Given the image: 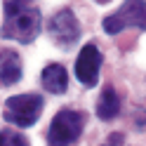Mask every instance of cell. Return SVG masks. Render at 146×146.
Listing matches in <instances>:
<instances>
[{
	"mask_svg": "<svg viewBox=\"0 0 146 146\" xmlns=\"http://www.w3.org/2000/svg\"><path fill=\"white\" fill-rule=\"evenodd\" d=\"M42 113V97L40 94H17L5 102L3 118L17 127H31Z\"/></svg>",
	"mask_w": 146,
	"mask_h": 146,
	"instance_id": "obj_3",
	"label": "cell"
},
{
	"mask_svg": "<svg viewBox=\"0 0 146 146\" xmlns=\"http://www.w3.org/2000/svg\"><path fill=\"white\" fill-rule=\"evenodd\" d=\"M42 87L52 94H64L68 87V73L61 64H50L42 68Z\"/></svg>",
	"mask_w": 146,
	"mask_h": 146,
	"instance_id": "obj_8",
	"label": "cell"
},
{
	"mask_svg": "<svg viewBox=\"0 0 146 146\" xmlns=\"http://www.w3.org/2000/svg\"><path fill=\"white\" fill-rule=\"evenodd\" d=\"M21 78V59L14 50H0V85H14Z\"/></svg>",
	"mask_w": 146,
	"mask_h": 146,
	"instance_id": "obj_7",
	"label": "cell"
},
{
	"mask_svg": "<svg viewBox=\"0 0 146 146\" xmlns=\"http://www.w3.org/2000/svg\"><path fill=\"white\" fill-rule=\"evenodd\" d=\"M118 113H120V97L113 87H106L97 102V115L102 120H113Z\"/></svg>",
	"mask_w": 146,
	"mask_h": 146,
	"instance_id": "obj_9",
	"label": "cell"
},
{
	"mask_svg": "<svg viewBox=\"0 0 146 146\" xmlns=\"http://www.w3.org/2000/svg\"><path fill=\"white\" fill-rule=\"evenodd\" d=\"M0 146H31V141L26 139L21 132L3 130V132H0Z\"/></svg>",
	"mask_w": 146,
	"mask_h": 146,
	"instance_id": "obj_10",
	"label": "cell"
},
{
	"mask_svg": "<svg viewBox=\"0 0 146 146\" xmlns=\"http://www.w3.org/2000/svg\"><path fill=\"white\" fill-rule=\"evenodd\" d=\"M99 68H102V52L97 45H85L76 59V76L85 87H94L99 83Z\"/></svg>",
	"mask_w": 146,
	"mask_h": 146,
	"instance_id": "obj_6",
	"label": "cell"
},
{
	"mask_svg": "<svg viewBox=\"0 0 146 146\" xmlns=\"http://www.w3.org/2000/svg\"><path fill=\"white\" fill-rule=\"evenodd\" d=\"M85 127V115L80 111L64 108L52 118L50 130H47V144L50 146H71L80 137Z\"/></svg>",
	"mask_w": 146,
	"mask_h": 146,
	"instance_id": "obj_2",
	"label": "cell"
},
{
	"mask_svg": "<svg viewBox=\"0 0 146 146\" xmlns=\"http://www.w3.org/2000/svg\"><path fill=\"white\" fill-rule=\"evenodd\" d=\"M3 10H5V21H3V29H0V35L12 38L17 42H33L42 26V17L38 7H33L29 3L10 0V3L3 5Z\"/></svg>",
	"mask_w": 146,
	"mask_h": 146,
	"instance_id": "obj_1",
	"label": "cell"
},
{
	"mask_svg": "<svg viewBox=\"0 0 146 146\" xmlns=\"http://www.w3.org/2000/svg\"><path fill=\"white\" fill-rule=\"evenodd\" d=\"M144 10H146L144 0L125 3L115 14H111V17L104 19V31L115 35V33H120L123 29H127V26H137V29L144 31Z\"/></svg>",
	"mask_w": 146,
	"mask_h": 146,
	"instance_id": "obj_4",
	"label": "cell"
},
{
	"mask_svg": "<svg viewBox=\"0 0 146 146\" xmlns=\"http://www.w3.org/2000/svg\"><path fill=\"white\" fill-rule=\"evenodd\" d=\"M47 31L52 35V40L57 45H61V47H71L80 38V24L71 10H61L54 14L47 24Z\"/></svg>",
	"mask_w": 146,
	"mask_h": 146,
	"instance_id": "obj_5",
	"label": "cell"
}]
</instances>
